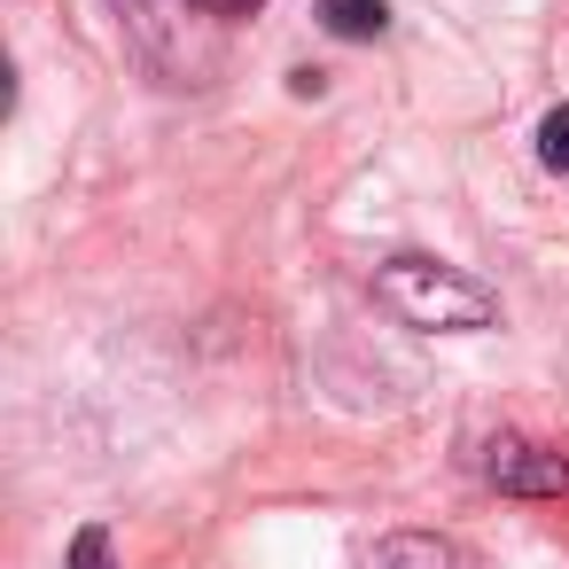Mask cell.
I'll return each mask as SVG.
<instances>
[{"label":"cell","instance_id":"cell-2","mask_svg":"<svg viewBox=\"0 0 569 569\" xmlns=\"http://www.w3.org/2000/svg\"><path fill=\"white\" fill-rule=\"evenodd\" d=\"M483 483L507 491V499H561V491H569V460H561L553 445H538V437L499 429V437L483 445Z\"/></svg>","mask_w":569,"mask_h":569},{"label":"cell","instance_id":"cell-3","mask_svg":"<svg viewBox=\"0 0 569 569\" xmlns=\"http://www.w3.org/2000/svg\"><path fill=\"white\" fill-rule=\"evenodd\" d=\"M367 569H476V561H468V546L445 538V530H390V538L367 553Z\"/></svg>","mask_w":569,"mask_h":569},{"label":"cell","instance_id":"cell-6","mask_svg":"<svg viewBox=\"0 0 569 569\" xmlns=\"http://www.w3.org/2000/svg\"><path fill=\"white\" fill-rule=\"evenodd\" d=\"M71 569H118V561H110V530H102V522H87V530L71 538Z\"/></svg>","mask_w":569,"mask_h":569},{"label":"cell","instance_id":"cell-7","mask_svg":"<svg viewBox=\"0 0 569 569\" xmlns=\"http://www.w3.org/2000/svg\"><path fill=\"white\" fill-rule=\"evenodd\" d=\"M110 9H118V17H126V24L141 32V48L157 56V0H110Z\"/></svg>","mask_w":569,"mask_h":569},{"label":"cell","instance_id":"cell-4","mask_svg":"<svg viewBox=\"0 0 569 569\" xmlns=\"http://www.w3.org/2000/svg\"><path fill=\"white\" fill-rule=\"evenodd\" d=\"M320 24L336 40H382L390 32V9H382V0H320Z\"/></svg>","mask_w":569,"mask_h":569},{"label":"cell","instance_id":"cell-1","mask_svg":"<svg viewBox=\"0 0 569 569\" xmlns=\"http://www.w3.org/2000/svg\"><path fill=\"white\" fill-rule=\"evenodd\" d=\"M375 297H382L406 328H421V336H476V328H499V297H491L476 273H460V266H445V258H421V250L382 258V266H375Z\"/></svg>","mask_w":569,"mask_h":569},{"label":"cell","instance_id":"cell-8","mask_svg":"<svg viewBox=\"0 0 569 569\" xmlns=\"http://www.w3.org/2000/svg\"><path fill=\"white\" fill-rule=\"evenodd\" d=\"M180 9H196V17H219V24H242V17H258L266 0H180Z\"/></svg>","mask_w":569,"mask_h":569},{"label":"cell","instance_id":"cell-5","mask_svg":"<svg viewBox=\"0 0 569 569\" xmlns=\"http://www.w3.org/2000/svg\"><path fill=\"white\" fill-rule=\"evenodd\" d=\"M538 164L546 172H569V102L538 118Z\"/></svg>","mask_w":569,"mask_h":569}]
</instances>
